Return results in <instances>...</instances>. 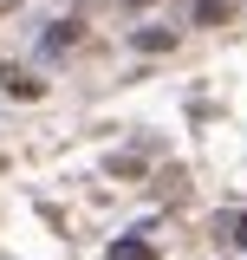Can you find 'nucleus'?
Masks as SVG:
<instances>
[{
  "instance_id": "f257e3e1",
  "label": "nucleus",
  "mask_w": 247,
  "mask_h": 260,
  "mask_svg": "<svg viewBox=\"0 0 247 260\" xmlns=\"http://www.w3.org/2000/svg\"><path fill=\"white\" fill-rule=\"evenodd\" d=\"M0 91H7V98H39L46 85H39V78H26V72H13V65H0Z\"/></svg>"
},
{
  "instance_id": "f03ea898",
  "label": "nucleus",
  "mask_w": 247,
  "mask_h": 260,
  "mask_svg": "<svg viewBox=\"0 0 247 260\" xmlns=\"http://www.w3.org/2000/svg\"><path fill=\"white\" fill-rule=\"evenodd\" d=\"M195 20H202V26H215V20H228V0H195Z\"/></svg>"
},
{
  "instance_id": "7ed1b4c3",
  "label": "nucleus",
  "mask_w": 247,
  "mask_h": 260,
  "mask_svg": "<svg viewBox=\"0 0 247 260\" xmlns=\"http://www.w3.org/2000/svg\"><path fill=\"white\" fill-rule=\"evenodd\" d=\"M111 260H156V254L143 247V241H117V247H111Z\"/></svg>"
},
{
  "instance_id": "20e7f679",
  "label": "nucleus",
  "mask_w": 247,
  "mask_h": 260,
  "mask_svg": "<svg viewBox=\"0 0 247 260\" xmlns=\"http://www.w3.org/2000/svg\"><path fill=\"white\" fill-rule=\"evenodd\" d=\"M65 46H78V20H65V26L52 32V52H65Z\"/></svg>"
},
{
  "instance_id": "39448f33",
  "label": "nucleus",
  "mask_w": 247,
  "mask_h": 260,
  "mask_svg": "<svg viewBox=\"0 0 247 260\" xmlns=\"http://www.w3.org/2000/svg\"><path fill=\"white\" fill-rule=\"evenodd\" d=\"M130 7H150V0H130Z\"/></svg>"
}]
</instances>
